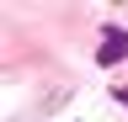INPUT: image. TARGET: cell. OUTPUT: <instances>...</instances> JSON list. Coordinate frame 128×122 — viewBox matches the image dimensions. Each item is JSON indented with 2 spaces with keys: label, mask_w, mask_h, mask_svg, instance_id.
<instances>
[{
  "label": "cell",
  "mask_w": 128,
  "mask_h": 122,
  "mask_svg": "<svg viewBox=\"0 0 128 122\" xmlns=\"http://www.w3.org/2000/svg\"><path fill=\"white\" fill-rule=\"evenodd\" d=\"M123 53H128V32H123V27H107V32H102V53H96V64H118Z\"/></svg>",
  "instance_id": "obj_1"
}]
</instances>
